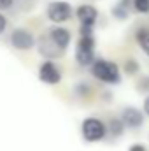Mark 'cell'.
Listing matches in <instances>:
<instances>
[{"label":"cell","instance_id":"obj_10","mask_svg":"<svg viewBox=\"0 0 149 151\" xmlns=\"http://www.w3.org/2000/svg\"><path fill=\"white\" fill-rule=\"evenodd\" d=\"M37 49H39V55L40 56H44L46 60H54V58H62L65 53L63 51H60L49 39H47V35L44 34V35H40V39L37 40Z\"/></svg>","mask_w":149,"mask_h":151},{"label":"cell","instance_id":"obj_13","mask_svg":"<svg viewBox=\"0 0 149 151\" xmlns=\"http://www.w3.org/2000/svg\"><path fill=\"white\" fill-rule=\"evenodd\" d=\"M105 125H107V135H111L112 139H119L125 134V130H126L119 118H111Z\"/></svg>","mask_w":149,"mask_h":151},{"label":"cell","instance_id":"obj_7","mask_svg":"<svg viewBox=\"0 0 149 151\" xmlns=\"http://www.w3.org/2000/svg\"><path fill=\"white\" fill-rule=\"evenodd\" d=\"M39 79L44 84L54 86L58 83H62V69L53 62V60H44L39 65Z\"/></svg>","mask_w":149,"mask_h":151},{"label":"cell","instance_id":"obj_8","mask_svg":"<svg viewBox=\"0 0 149 151\" xmlns=\"http://www.w3.org/2000/svg\"><path fill=\"white\" fill-rule=\"evenodd\" d=\"M119 119L123 121L125 128H130V130H137L144 125V113L133 106H128L121 111V116Z\"/></svg>","mask_w":149,"mask_h":151},{"label":"cell","instance_id":"obj_16","mask_svg":"<svg viewBox=\"0 0 149 151\" xmlns=\"http://www.w3.org/2000/svg\"><path fill=\"white\" fill-rule=\"evenodd\" d=\"M132 11H135L139 14H148L149 0H132Z\"/></svg>","mask_w":149,"mask_h":151},{"label":"cell","instance_id":"obj_12","mask_svg":"<svg viewBox=\"0 0 149 151\" xmlns=\"http://www.w3.org/2000/svg\"><path fill=\"white\" fill-rule=\"evenodd\" d=\"M135 42L149 56V27H139L135 30Z\"/></svg>","mask_w":149,"mask_h":151},{"label":"cell","instance_id":"obj_20","mask_svg":"<svg viewBox=\"0 0 149 151\" xmlns=\"http://www.w3.org/2000/svg\"><path fill=\"white\" fill-rule=\"evenodd\" d=\"M128 151H148V148L144 146V144H140V142H137V144H132Z\"/></svg>","mask_w":149,"mask_h":151},{"label":"cell","instance_id":"obj_4","mask_svg":"<svg viewBox=\"0 0 149 151\" xmlns=\"http://www.w3.org/2000/svg\"><path fill=\"white\" fill-rule=\"evenodd\" d=\"M72 16H74V9L72 4H69L67 0H53L46 7V18L54 25L67 23L69 19H72Z\"/></svg>","mask_w":149,"mask_h":151},{"label":"cell","instance_id":"obj_5","mask_svg":"<svg viewBox=\"0 0 149 151\" xmlns=\"http://www.w3.org/2000/svg\"><path fill=\"white\" fill-rule=\"evenodd\" d=\"M9 44L18 51H30L32 47H35L37 39L27 28H14L9 35Z\"/></svg>","mask_w":149,"mask_h":151},{"label":"cell","instance_id":"obj_9","mask_svg":"<svg viewBox=\"0 0 149 151\" xmlns=\"http://www.w3.org/2000/svg\"><path fill=\"white\" fill-rule=\"evenodd\" d=\"M81 27H95L98 21V9L91 4H82L74 11Z\"/></svg>","mask_w":149,"mask_h":151},{"label":"cell","instance_id":"obj_21","mask_svg":"<svg viewBox=\"0 0 149 151\" xmlns=\"http://www.w3.org/2000/svg\"><path fill=\"white\" fill-rule=\"evenodd\" d=\"M142 113H144V116H149V95L144 99V106H142Z\"/></svg>","mask_w":149,"mask_h":151},{"label":"cell","instance_id":"obj_22","mask_svg":"<svg viewBox=\"0 0 149 151\" xmlns=\"http://www.w3.org/2000/svg\"><path fill=\"white\" fill-rule=\"evenodd\" d=\"M104 100H105V102H111V93H109V91L104 93Z\"/></svg>","mask_w":149,"mask_h":151},{"label":"cell","instance_id":"obj_17","mask_svg":"<svg viewBox=\"0 0 149 151\" xmlns=\"http://www.w3.org/2000/svg\"><path fill=\"white\" fill-rule=\"evenodd\" d=\"M137 90H139V91H144V93H149V76L142 77V79L139 81V84H137Z\"/></svg>","mask_w":149,"mask_h":151},{"label":"cell","instance_id":"obj_19","mask_svg":"<svg viewBox=\"0 0 149 151\" xmlns=\"http://www.w3.org/2000/svg\"><path fill=\"white\" fill-rule=\"evenodd\" d=\"M5 30H7V18L0 12V35H2Z\"/></svg>","mask_w":149,"mask_h":151},{"label":"cell","instance_id":"obj_15","mask_svg":"<svg viewBox=\"0 0 149 151\" xmlns=\"http://www.w3.org/2000/svg\"><path fill=\"white\" fill-rule=\"evenodd\" d=\"M123 69H125V74L126 76H135V74H139L140 65H139V62H137L135 58H128V60L125 62Z\"/></svg>","mask_w":149,"mask_h":151},{"label":"cell","instance_id":"obj_14","mask_svg":"<svg viewBox=\"0 0 149 151\" xmlns=\"http://www.w3.org/2000/svg\"><path fill=\"white\" fill-rule=\"evenodd\" d=\"M91 86L88 84V83H84V81H81V83H77L74 86V93L77 97H81V99H88V97H91Z\"/></svg>","mask_w":149,"mask_h":151},{"label":"cell","instance_id":"obj_11","mask_svg":"<svg viewBox=\"0 0 149 151\" xmlns=\"http://www.w3.org/2000/svg\"><path fill=\"white\" fill-rule=\"evenodd\" d=\"M130 12H132V0H117V2L114 4L112 11H111L112 18L117 19V21H125V19H128Z\"/></svg>","mask_w":149,"mask_h":151},{"label":"cell","instance_id":"obj_1","mask_svg":"<svg viewBox=\"0 0 149 151\" xmlns=\"http://www.w3.org/2000/svg\"><path fill=\"white\" fill-rule=\"evenodd\" d=\"M90 70H91V76L100 83L114 84V86L121 83V70H119L116 62L105 60V58H97L91 63Z\"/></svg>","mask_w":149,"mask_h":151},{"label":"cell","instance_id":"obj_3","mask_svg":"<svg viewBox=\"0 0 149 151\" xmlns=\"http://www.w3.org/2000/svg\"><path fill=\"white\" fill-rule=\"evenodd\" d=\"M97 42L93 35H88V37H81L75 44V62L79 67H91V63L97 60Z\"/></svg>","mask_w":149,"mask_h":151},{"label":"cell","instance_id":"obj_2","mask_svg":"<svg viewBox=\"0 0 149 151\" xmlns=\"http://www.w3.org/2000/svg\"><path fill=\"white\" fill-rule=\"evenodd\" d=\"M81 135L86 142H100L107 137V125L105 121H102L100 118L90 116L84 118L81 123Z\"/></svg>","mask_w":149,"mask_h":151},{"label":"cell","instance_id":"obj_18","mask_svg":"<svg viewBox=\"0 0 149 151\" xmlns=\"http://www.w3.org/2000/svg\"><path fill=\"white\" fill-rule=\"evenodd\" d=\"M16 0H0V12L2 11H9L12 5H14Z\"/></svg>","mask_w":149,"mask_h":151},{"label":"cell","instance_id":"obj_6","mask_svg":"<svg viewBox=\"0 0 149 151\" xmlns=\"http://www.w3.org/2000/svg\"><path fill=\"white\" fill-rule=\"evenodd\" d=\"M46 35H47V39H49L60 51L67 53V49H69V46H70V42H72V34H70L69 28L60 27V25H54V27H49V28H47Z\"/></svg>","mask_w":149,"mask_h":151}]
</instances>
